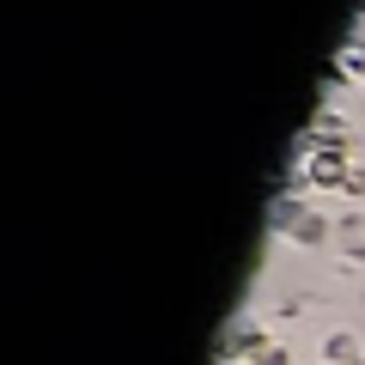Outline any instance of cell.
<instances>
[{"label":"cell","instance_id":"3","mask_svg":"<svg viewBox=\"0 0 365 365\" xmlns=\"http://www.w3.org/2000/svg\"><path fill=\"white\" fill-rule=\"evenodd\" d=\"M317 146H329V153H347V116H335V110H317L311 134L299 140V153H317Z\"/></svg>","mask_w":365,"mask_h":365},{"label":"cell","instance_id":"6","mask_svg":"<svg viewBox=\"0 0 365 365\" xmlns=\"http://www.w3.org/2000/svg\"><path fill=\"white\" fill-rule=\"evenodd\" d=\"M256 365H299V359H292V347H287V341H274V347L268 353H262V359Z\"/></svg>","mask_w":365,"mask_h":365},{"label":"cell","instance_id":"2","mask_svg":"<svg viewBox=\"0 0 365 365\" xmlns=\"http://www.w3.org/2000/svg\"><path fill=\"white\" fill-rule=\"evenodd\" d=\"M268 347H274L268 329H262L256 317H237V323L225 329V341H220V365H256Z\"/></svg>","mask_w":365,"mask_h":365},{"label":"cell","instance_id":"5","mask_svg":"<svg viewBox=\"0 0 365 365\" xmlns=\"http://www.w3.org/2000/svg\"><path fill=\"white\" fill-rule=\"evenodd\" d=\"M335 250L353 256V262H365V220H341L335 225Z\"/></svg>","mask_w":365,"mask_h":365},{"label":"cell","instance_id":"4","mask_svg":"<svg viewBox=\"0 0 365 365\" xmlns=\"http://www.w3.org/2000/svg\"><path fill=\"white\" fill-rule=\"evenodd\" d=\"M365 347L359 335H347V329H335V335H323V365H359Z\"/></svg>","mask_w":365,"mask_h":365},{"label":"cell","instance_id":"1","mask_svg":"<svg viewBox=\"0 0 365 365\" xmlns=\"http://www.w3.org/2000/svg\"><path fill=\"white\" fill-rule=\"evenodd\" d=\"M299 165H304V182H311L317 195H347V177H353V158L347 153L317 146V153H299Z\"/></svg>","mask_w":365,"mask_h":365}]
</instances>
